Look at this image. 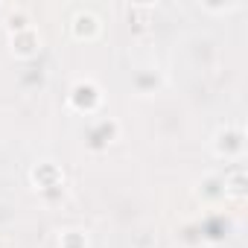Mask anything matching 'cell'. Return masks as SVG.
<instances>
[{"mask_svg": "<svg viewBox=\"0 0 248 248\" xmlns=\"http://www.w3.org/2000/svg\"><path fill=\"white\" fill-rule=\"evenodd\" d=\"M99 91H96V85H91V82H79L76 88H73V93H70V102H73V108H79V111H85V114H91L96 105H99Z\"/></svg>", "mask_w": 248, "mask_h": 248, "instance_id": "6da1fadb", "label": "cell"}, {"mask_svg": "<svg viewBox=\"0 0 248 248\" xmlns=\"http://www.w3.org/2000/svg\"><path fill=\"white\" fill-rule=\"evenodd\" d=\"M62 181H64L62 170H59L56 164H50V161H44V164H38V167L32 170V184H35L38 190H53V187H62Z\"/></svg>", "mask_w": 248, "mask_h": 248, "instance_id": "7a4b0ae2", "label": "cell"}, {"mask_svg": "<svg viewBox=\"0 0 248 248\" xmlns=\"http://www.w3.org/2000/svg\"><path fill=\"white\" fill-rule=\"evenodd\" d=\"M216 152H219V155H228V158L239 155V152H242V132H239V129L219 132V135H216Z\"/></svg>", "mask_w": 248, "mask_h": 248, "instance_id": "3957f363", "label": "cell"}, {"mask_svg": "<svg viewBox=\"0 0 248 248\" xmlns=\"http://www.w3.org/2000/svg\"><path fill=\"white\" fill-rule=\"evenodd\" d=\"M35 47H38V35H35V30L24 27V30H18V32L12 35V50H15L18 56H32Z\"/></svg>", "mask_w": 248, "mask_h": 248, "instance_id": "277c9868", "label": "cell"}, {"mask_svg": "<svg viewBox=\"0 0 248 248\" xmlns=\"http://www.w3.org/2000/svg\"><path fill=\"white\" fill-rule=\"evenodd\" d=\"M73 32H76L79 38H82V35H88V38H91V35H96V32H99V24H96V18H93V15H79V18H76Z\"/></svg>", "mask_w": 248, "mask_h": 248, "instance_id": "5b68a950", "label": "cell"}, {"mask_svg": "<svg viewBox=\"0 0 248 248\" xmlns=\"http://www.w3.org/2000/svg\"><path fill=\"white\" fill-rule=\"evenodd\" d=\"M62 248H88V236L82 231H64L62 239H59Z\"/></svg>", "mask_w": 248, "mask_h": 248, "instance_id": "8992f818", "label": "cell"}]
</instances>
